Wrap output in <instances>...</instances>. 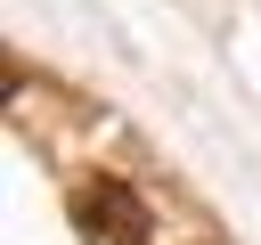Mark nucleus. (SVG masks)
Wrapping results in <instances>:
<instances>
[{"instance_id": "nucleus-1", "label": "nucleus", "mask_w": 261, "mask_h": 245, "mask_svg": "<svg viewBox=\"0 0 261 245\" xmlns=\"http://www.w3.org/2000/svg\"><path fill=\"white\" fill-rule=\"evenodd\" d=\"M73 212H82V237H90V245H147V237H155V204H147L130 180H114V172H98V180L73 196Z\"/></svg>"}]
</instances>
